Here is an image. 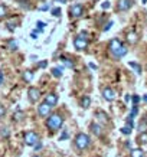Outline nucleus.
Segmentation results:
<instances>
[{
    "label": "nucleus",
    "instance_id": "obj_37",
    "mask_svg": "<svg viewBox=\"0 0 147 157\" xmlns=\"http://www.w3.org/2000/svg\"><path fill=\"white\" fill-rule=\"evenodd\" d=\"M110 6H111V3H110V2H104V3L101 5V7H103L104 10H107V9H110Z\"/></svg>",
    "mask_w": 147,
    "mask_h": 157
},
{
    "label": "nucleus",
    "instance_id": "obj_12",
    "mask_svg": "<svg viewBox=\"0 0 147 157\" xmlns=\"http://www.w3.org/2000/svg\"><path fill=\"white\" fill-rule=\"evenodd\" d=\"M45 102H48L51 107H55V105L58 104V95L55 92H49V94L45 97Z\"/></svg>",
    "mask_w": 147,
    "mask_h": 157
},
{
    "label": "nucleus",
    "instance_id": "obj_8",
    "mask_svg": "<svg viewBox=\"0 0 147 157\" xmlns=\"http://www.w3.org/2000/svg\"><path fill=\"white\" fill-rule=\"evenodd\" d=\"M134 0H118L117 2V10L118 12H127L133 7Z\"/></svg>",
    "mask_w": 147,
    "mask_h": 157
},
{
    "label": "nucleus",
    "instance_id": "obj_7",
    "mask_svg": "<svg viewBox=\"0 0 147 157\" xmlns=\"http://www.w3.org/2000/svg\"><path fill=\"white\" fill-rule=\"evenodd\" d=\"M74 46H75L76 51H85L88 48V39L85 38H81L79 35L74 39Z\"/></svg>",
    "mask_w": 147,
    "mask_h": 157
},
{
    "label": "nucleus",
    "instance_id": "obj_13",
    "mask_svg": "<svg viewBox=\"0 0 147 157\" xmlns=\"http://www.w3.org/2000/svg\"><path fill=\"white\" fill-rule=\"evenodd\" d=\"M90 130L92 131V134H95V136H101V133H103L101 125L100 124H97V123H91L90 124Z\"/></svg>",
    "mask_w": 147,
    "mask_h": 157
},
{
    "label": "nucleus",
    "instance_id": "obj_32",
    "mask_svg": "<svg viewBox=\"0 0 147 157\" xmlns=\"http://www.w3.org/2000/svg\"><path fill=\"white\" fill-rule=\"evenodd\" d=\"M52 14L55 16V17H61V9H59V7L52 9Z\"/></svg>",
    "mask_w": 147,
    "mask_h": 157
},
{
    "label": "nucleus",
    "instance_id": "obj_30",
    "mask_svg": "<svg viewBox=\"0 0 147 157\" xmlns=\"http://www.w3.org/2000/svg\"><path fill=\"white\" fill-rule=\"evenodd\" d=\"M36 26H38V28H36V30H38V32H43V29H45L46 23H45V22H38V23H36Z\"/></svg>",
    "mask_w": 147,
    "mask_h": 157
},
{
    "label": "nucleus",
    "instance_id": "obj_33",
    "mask_svg": "<svg viewBox=\"0 0 147 157\" xmlns=\"http://www.w3.org/2000/svg\"><path fill=\"white\" fill-rule=\"evenodd\" d=\"M5 115H6V108H5V105L0 104V118H3Z\"/></svg>",
    "mask_w": 147,
    "mask_h": 157
},
{
    "label": "nucleus",
    "instance_id": "obj_4",
    "mask_svg": "<svg viewBox=\"0 0 147 157\" xmlns=\"http://www.w3.org/2000/svg\"><path fill=\"white\" fill-rule=\"evenodd\" d=\"M23 140H25V144H26V146L35 147V146L39 143V136H38V133H35V131H28V133H25Z\"/></svg>",
    "mask_w": 147,
    "mask_h": 157
},
{
    "label": "nucleus",
    "instance_id": "obj_44",
    "mask_svg": "<svg viewBox=\"0 0 147 157\" xmlns=\"http://www.w3.org/2000/svg\"><path fill=\"white\" fill-rule=\"evenodd\" d=\"M90 68H91V69H97V67H95L94 63H90Z\"/></svg>",
    "mask_w": 147,
    "mask_h": 157
},
{
    "label": "nucleus",
    "instance_id": "obj_14",
    "mask_svg": "<svg viewBox=\"0 0 147 157\" xmlns=\"http://www.w3.org/2000/svg\"><path fill=\"white\" fill-rule=\"evenodd\" d=\"M81 107L82 108H90V105H91V98H90V95H84L82 98H81Z\"/></svg>",
    "mask_w": 147,
    "mask_h": 157
},
{
    "label": "nucleus",
    "instance_id": "obj_10",
    "mask_svg": "<svg viewBox=\"0 0 147 157\" xmlns=\"http://www.w3.org/2000/svg\"><path fill=\"white\" fill-rule=\"evenodd\" d=\"M103 98H104L105 101H114L115 100V91L113 90V88H110V86H105L104 90H103Z\"/></svg>",
    "mask_w": 147,
    "mask_h": 157
},
{
    "label": "nucleus",
    "instance_id": "obj_26",
    "mask_svg": "<svg viewBox=\"0 0 147 157\" xmlns=\"http://www.w3.org/2000/svg\"><path fill=\"white\" fill-rule=\"evenodd\" d=\"M6 26H7V29H9L10 32H13L14 29H16V26H17V20H16V22H14V20H10V22L6 23Z\"/></svg>",
    "mask_w": 147,
    "mask_h": 157
},
{
    "label": "nucleus",
    "instance_id": "obj_39",
    "mask_svg": "<svg viewBox=\"0 0 147 157\" xmlns=\"http://www.w3.org/2000/svg\"><path fill=\"white\" fill-rule=\"evenodd\" d=\"M49 9V5H43V6H41V7H39V10H41V12H46V10Z\"/></svg>",
    "mask_w": 147,
    "mask_h": 157
},
{
    "label": "nucleus",
    "instance_id": "obj_1",
    "mask_svg": "<svg viewBox=\"0 0 147 157\" xmlns=\"http://www.w3.org/2000/svg\"><path fill=\"white\" fill-rule=\"evenodd\" d=\"M108 52L114 59H121L127 55V48L121 43L120 39H111L108 42Z\"/></svg>",
    "mask_w": 147,
    "mask_h": 157
},
{
    "label": "nucleus",
    "instance_id": "obj_18",
    "mask_svg": "<svg viewBox=\"0 0 147 157\" xmlns=\"http://www.w3.org/2000/svg\"><path fill=\"white\" fill-rule=\"evenodd\" d=\"M17 2H19V6L22 7V9H25V10L32 9V5H30V2H29V0H17Z\"/></svg>",
    "mask_w": 147,
    "mask_h": 157
},
{
    "label": "nucleus",
    "instance_id": "obj_28",
    "mask_svg": "<svg viewBox=\"0 0 147 157\" xmlns=\"http://www.w3.org/2000/svg\"><path fill=\"white\" fill-rule=\"evenodd\" d=\"M137 130L140 131V133H144V131H147V123H146V121H141V123L138 124Z\"/></svg>",
    "mask_w": 147,
    "mask_h": 157
},
{
    "label": "nucleus",
    "instance_id": "obj_20",
    "mask_svg": "<svg viewBox=\"0 0 147 157\" xmlns=\"http://www.w3.org/2000/svg\"><path fill=\"white\" fill-rule=\"evenodd\" d=\"M7 13H9V12H7V7H6L5 5H2V3H0V20L5 19L6 16H7Z\"/></svg>",
    "mask_w": 147,
    "mask_h": 157
},
{
    "label": "nucleus",
    "instance_id": "obj_47",
    "mask_svg": "<svg viewBox=\"0 0 147 157\" xmlns=\"http://www.w3.org/2000/svg\"><path fill=\"white\" fill-rule=\"evenodd\" d=\"M59 2H67V0H59Z\"/></svg>",
    "mask_w": 147,
    "mask_h": 157
},
{
    "label": "nucleus",
    "instance_id": "obj_34",
    "mask_svg": "<svg viewBox=\"0 0 147 157\" xmlns=\"http://www.w3.org/2000/svg\"><path fill=\"white\" fill-rule=\"evenodd\" d=\"M68 137H69V133H68L67 130H64V131H62V136H61V138H59V140L62 141V140H65V138H68Z\"/></svg>",
    "mask_w": 147,
    "mask_h": 157
},
{
    "label": "nucleus",
    "instance_id": "obj_27",
    "mask_svg": "<svg viewBox=\"0 0 147 157\" xmlns=\"http://www.w3.org/2000/svg\"><path fill=\"white\" fill-rule=\"evenodd\" d=\"M52 75L55 78H61L62 76V68H52Z\"/></svg>",
    "mask_w": 147,
    "mask_h": 157
},
{
    "label": "nucleus",
    "instance_id": "obj_21",
    "mask_svg": "<svg viewBox=\"0 0 147 157\" xmlns=\"http://www.w3.org/2000/svg\"><path fill=\"white\" fill-rule=\"evenodd\" d=\"M61 61L64 62V65H65L67 68H69V69H72V68H74V62H72L71 59H69V58L62 56V58H61Z\"/></svg>",
    "mask_w": 147,
    "mask_h": 157
},
{
    "label": "nucleus",
    "instance_id": "obj_25",
    "mask_svg": "<svg viewBox=\"0 0 147 157\" xmlns=\"http://www.w3.org/2000/svg\"><path fill=\"white\" fill-rule=\"evenodd\" d=\"M23 117H25V113H23V111H20V109H17V111L13 114V120H14V121H20V120H23Z\"/></svg>",
    "mask_w": 147,
    "mask_h": 157
},
{
    "label": "nucleus",
    "instance_id": "obj_17",
    "mask_svg": "<svg viewBox=\"0 0 147 157\" xmlns=\"http://www.w3.org/2000/svg\"><path fill=\"white\" fill-rule=\"evenodd\" d=\"M95 115H97V117H98V118H100L104 124H108V123H110L108 115L105 114V113H103V111H97V114H95Z\"/></svg>",
    "mask_w": 147,
    "mask_h": 157
},
{
    "label": "nucleus",
    "instance_id": "obj_15",
    "mask_svg": "<svg viewBox=\"0 0 147 157\" xmlns=\"http://www.w3.org/2000/svg\"><path fill=\"white\" fill-rule=\"evenodd\" d=\"M22 79H23L25 82H32V79H33V72L32 71H25L23 74H22Z\"/></svg>",
    "mask_w": 147,
    "mask_h": 157
},
{
    "label": "nucleus",
    "instance_id": "obj_9",
    "mask_svg": "<svg viewBox=\"0 0 147 157\" xmlns=\"http://www.w3.org/2000/svg\"><path fill=\"white\" fill-rule=\"evenodd\" d=\"M82 13H84V7H82V5L81 3H75V5L71 6V9H69V14H71L72 17H81L82 16Z\"/></svg>",
    "mask_w": 147,
    "mask_h": 157
},
{
    "label": "nucleus",
    "instance_id": "obj_45",
    "mask_svg": "<svg viewBox=\"0 0 147 157\" xmlns=\"http://www.w3.org/2000/svg\"><path fill=\"white\" fill-rule=\"evenodd\" d=\"M143 100H144V101H146V102H147V94H146V95H144V97H143Z\"/></svg>",
    "mask_w": 147,
    "mask_h": 157
},
{
    "label": "nucleus",
    "instance_id": "obj_11",
    "mask_svg": "<svg viewBox=\"0 0 147 157\" xmlns=\"http://www.w3.org/2000/svg\"><path fill=\"white\" fill-rule=\"evenodd\" d=\"M126 39H127V42L130 43V45H136V43L138 42V35L136 30H130V32H127V35H126Z\"/></svg>",
    "mask_w": 147,
    "mask_h": 157
},
{
    "label": "nucleus",
    "instance_id": "obj_16",
    "mask_svg": "<svg viewBox=\"0 0 147 157\" xmlns=\"http://www.w3.org/2000/svg\"><path fill=\"white\" fill-rule=\"evenodd\" d=\"M137 143L141 144V146H147V131H144V133H140V134H138Z\"/></svg>",
    "mask_w": 147,
    "mask_h": 157
},
{
    "label": "nucleus",
    "instance_id": "obj_6",
    "mask_svg": "<svg viewBox=\"0 0 147 157\" xmlns=\"http://www.w3.org/2000/svg\"><path fill=\"white\" fill-rule=\"evenodd\" d=\"M51 111H52V107L48 104V102H45V101L38 105V115L39 117H42V118L49 117V115H51Z\"/></svg>",
    "mask_w": 147,
    "mask_h": 157
},
{
    "label": "nucleus",
    "instance_id": "obj_42",
    "mask_svg": "<svg viewBox=\"0 0 147 157\" xmlns=\"http://www.w3.org/2000/svg\"><path fill=\"white\" fill-rule=\"evenodd\" d=\"M3 82H5V76H3V74L0 72V85H3Z\"/></svg>",
    "mask_w": 147,
    "mask_h": 157
},
{
    "label": "nucleus",
    "instance_id": "obj_29",
    "mask_svg": "<svg viewBox=\"0 0 147 157\" xmlns=\"http://www.w3.org/2000/svg\"><path fill=\"white\" fill-rule=\"evenodd\" d=\"M131 130H133V127H130V125H124L123 128H121V133L126 134V136H130V134H131Z\"/></svg>",
    "mask_w": 147,
    "mask_h": 157
},
{
    "label": "nucleus",
    "instance_id": "obj_3",
    "mask_svg": "<svg viewBox=\"0 0 147 157\" xmlns=\"http://www.w3.org/2000/svg\"><path fill=\"white\" fill-rule=\"evenodd\" d=\"M74 144H75V148H76V150L82 151V150H85V148L90 147L91 138H90V136H88V134H85V133H78L75 136Z\"/></svg>",
    "mask_w": 147,
    "mask_h": 157
},
{
    "label": "nucleus",
    "instance_id": "obj_23",
    "mask_svg": "<svg viewBox=\"0 0 147 157\" xmlns=\"http://www.w3.org/2000/svg\"><path fill=\"white\" fill-rule=\"evenodd\" d=\"M131 157H144V151L141 148H133L131 150Z\"/></svg>",
    "mask_w": 147,
    "mask_h": 157
},
{
    "label": "nucleus",
    "instance_id": "obj_49",
    "mask_svg": "<svg viewBox=\"0 0 147 157\" xmlns=\"http://www.w3.org/2000/svg\"><path fill=\"white\" fill-rule=\"evenodd\" d=\"M94 2H95V0H94Z\"/></svg>",
    "mask_w": 147,
    "mask_h": 157
},
{
    "label": "nucleus",
    "instance_id": "obj_31",
    "mask_svg": "<svg viewBox=\"0 0 147 157\" xmlns=\"http://www.w3.org/2000/svg\"><path fill=\"white\" fill-rule=\"evenodd\" d=\"M137 114H138V107H137V105H134L133 108H131V113H130V117H133V118H134V117H136V115H137Z\"/></svg>",
    "mask_w": 147,
    "mask_h": 157
},
{
    "label": "nucleus",
    "instance_id": "obj_19",
    "mask_svg": "<svg viewBox=\"0 0 147 157\" xmlns=\"http://www.w3.org/2000/svg\"><path fill=\"white\" fill-rule=\"evenodd\" d=\"M128 65L133 68V69L137 72L138 75H141V67H140V63H137V62H133V61H131V62H128Z\"/></svg>",
    "mask_w": 147,
    "mask_h": 157
},
{
    "label": "nucleus",
    "instance_id": "obj_22",
    "mask_svg": "<svg viewBox=\"0 0 147 157\" xmlns=\"http://www.w3.org/2000/svg\"><path fill=\"white\" fill-rule=\"evenodd\" d=\"M10 136V131L7 127H0V138H7Z\"/></svg>",
    "mask_w": 147,
    "mask_h": 157
},
{
    "label": "nucleus",
    "instance_id": "obj_24",
    "mask_svg": "<svg viewBox=\"0 0 147 157\" xmlns=\"http://www.w3.org/2000/svg\"><path fill=\"white\" fill-rule=\"evenodd\" d=\"M7 48H9L12 52L17 51V43H16V40H14V39H10L9 42H7Z\"/></svg>",
    "mask_w": 147,
    "mask_h": 157
},
{
    "label": "nucleus",
    "instance_id": "obj_36",
    "mask_svg": "<svg viewBox=\"0 0 147 157\" xmlns=\"http://www.w3.org/2000/svg\"><path fill=\"white\" fill-rule=\"evenodd\" d=\"M131 100H133L134 105H137L138 102H140V97H138V95H133V97H131Z\"/></svg>",
    "mask_w": 147,
    "mask_h": 157
},
{
    "label": "nucleus",
    "instance_id": "obj_2",
    "mask_svg": "<svg viewBox=\"0 0 147 157\" xmlns=\"http://www.w3.org/2000/svg\"><path fill=\"white\" fill-rule=\"evenodd\" d=\"M64 125V118H62L61 114H51L49 117L46 118V127L48 130H51V131H56L59 130Z\"/></svg>",
    "mask_w": 147,
    "mask_h": 157
},
{
    "label": "nucleus",
    "instance_id": "obj_48",
    "mask_svg": "<svg viewBox=\"0 0 147 157\" xmlns=\"http://www.w3.org/2000/svg\"><path fill=\"white\" fill-rule=\"evenodd\" d=\"M33 157H41V156H33Z\"/></svg>",
    "mask_w": 147,
    "mask_h": 157
},
{
    "label": "nucleus",
    "instance_id": "obj_43",
    "mask_svg": "<svg viewBox=\"0 0 147 157\" xmlns=\"http://www.w3.org/2000/svg\"><path fill=\"white\" fill-rule=\"evenodd\" d=\"M41 147H42V144H41V143H38V144H36V146H35V150H39V148H41Z\"/></svg>",
    "mask_w": 147,
    "mask_h": 157
},
{
    "label": "nucleus",
    "instance_id": "obj_5",
    "mask_svg": "<svg viewBox=\"0 0 147 157\" xmlns=\"http://www.w3.org/2000/svg\"><path fill=\"white\" fill-rule=\"evenodd\" d=\"M28 98L32 104H36V102L41 100V91H39V88H36V86H29Z\"/></svg>",
    "mask_w": 147,
    "mask_h": 157
},
{
    "label": "nucleus",
    "instance_id": "obj_40",
    "mask_svg": "<svg viewBox=\"0 0 147 157\" xmlns=\"http://www.w3.org/2000/svg\"><path fill=\"white\" fill-rule=\"evenodd\" d=\"M38 30H33V32H32V33H30V36H32V39H38Z\"/></svg>",
    "mask_w": 147,
    "mask_h": 157
},
{
    "label": "nucleus",
    "instance_id": "obj_38",
    "mask_svg": "<svg viewBox=\"0 0 147 157\" xmlns=\"http://www.w3.org/2000/svg\"><path fill=\"white\" fill-rule=\"evenodd\" d=\"M113 25H114V22H108V23H107V25H105V26H104V29H103V30H104V32H107V30H110V28H111Z\"/></svg>",
    "mask_w": 147,
    "mask_h": 157
},
{
    "label": "nucleus",
    "instance_id": "obj_46",
    "mask_svg": "<svg viewBox=\"0 0 147 157\" xmlns=\"http://www.w3.org/2000/svg\"><path fill=\"white\" fill-rule=\"evenodd\" d=\"M141 3H147V0H141Z\"/></svg>",
    "mask_w": 147,
    "mask_h": 157
},
{
    "label": "nucleus",
    "instance_id": "obj_41",
    "mask_svg": "<svg viewBox=\"0 0 147 157\" xmlns=\"http://www.w3.org/2000/svg\"><path fill=\"white\" fill-rule=\"evenodd\" d=\"M46 67H48V62H46V61L39 62V68H46Z\"/></svg>",
    "mask_w": 147,
    "mask_h": 157
},
{
    "label": "nucleus",
    "instance_id": "obj_35",
    "mask_svg": "<svg viewBox=\"0 0 147 157\" xmlns=\"http://www.w3.org/2000/svg\"><path fill=\"white\" fill-rule=\"evenodd\" d=\"M133 117H130V115H128L127 117V125H130V127H134V121H133Z\"/></svg>",
    "mask_w": 147,
    "mask_h": 157
}]
</instances>
